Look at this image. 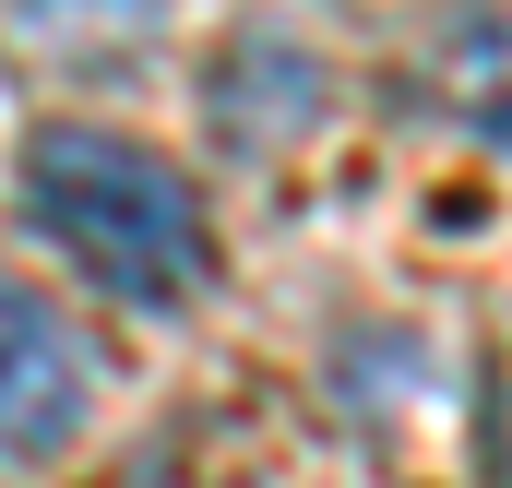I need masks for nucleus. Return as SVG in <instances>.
<instances>
[{
  "mask_svg": "<svg viewBox=\"0 0 512 488\" xmlns=\"http://www.w3.org/2000/svg\"><path fill=\"white\" fill-rule=\"evenodd\" d=\"M96 417V358L84 334L24 286L0 274V465H60Z\"/></svg>",
  "mask_w": 512,
  "mask_h": 488,
  "instance_id": "2",
  "label": "nucleus"
},
{
  "mask_svg": "<svg viewBox=\"0 0 512 488\" xmlns=\"http://www.w3.org/2000/svg\"><path fill=\"white\" fill-rule=\"evenodd\" d=\"M12 191H24V227L120 310L167 322L215 286V215H203L191 167L120 120H36L12 155Z\"/></svg>",
  "mask_w": 512,
  "mask_h": 488,
  "instance_id": "1",
  "label": "nucleus"
},
{
  "mask_svg": "<svg viewBox=\"0 0 512 488\" xmlns=\"http://www.w3.org/2000/svg\"><path fill=\"white\" fill-rule=\"evenodd\" d=\"M429 96L477 131V143L512 155V12H453L429 36Z\"/></svg>",
  "mask_w": 512,
  "mask_h": 488,
  "instance_id": "4",
  "label": "nucleus"
},
{
  "mask_svg": "<svg viewBox=\"0 0 512 488\" xmlns=\"http://www.w3.org/2000/svg\"><path fill=\"white\" fill-rule=\"evenodd\" d=\"M203 96H215V131H227L239 155H274L286 131H310V120H322V60H310L286 24H239V36L215 48Z\"/></svg>",
  "mask_w": 512,
  "mask_h": 488,
  "instance_id": "3",
  "label": "nucleus"
}]
</instances>
